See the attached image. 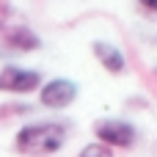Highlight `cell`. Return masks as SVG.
Listing matches in <instances>:
<instances>
[{
  "instance_id": "1",
  "label": "cell",
  "mask_w": 157,
  "mask_h": 157,
  "mask_svg": "<svg viewBox=\"0 0 157 157\" xmlns=\"http://www.w3.org/2000/svg\"><path fill=\"white\" fill-rule=\"evenodd\" d=\"M66 141V127L58 121H36V124H25L17 138L14 146L22 155H33V157H44V155H55Z\"/></svg>"
},
{
  "instance_id": "2",
  "label": "cell",
  "mask_w": 157,
  "mask_h": 157,
  "mask_svg": "<svg viewBox=\"0 0 157 157\" xmlns=\"http://www.w3.org/2000/svg\"><path fill=\"white\" fill-rule=\"evenodd\" d=\"M94 135H97V144L108 149H130L138 138L135 127L124 119H99L94 124Z\"/></svg>"
},
{
  "instance_id": "3",
  "label": "cell",
  "mask_w": 157,
  "mask_h": 157,
  "mask_svg": "<svg viewBox=\"0 0 157 157\" xmlns=\"http://www.w3.org/2000/svg\"><path fill=\"white\" fill-rule=\"evenodd\" d=\"M80 88L75 80H66V77H52L50 83H41L39 86V102L50 110H66L75 99H77Z\"/></svg>"
},
{
  "instance_id": "4",
  "label": "cell",
  "mask_w": 157,
  "mask_h": 157,
  "mask_svg": "<svg viewBox=\"0 0 157 157\" xmlns=\"http://www.w3.org/2000/svg\"><path fill=\"white\" fill-rule=\"evenodd\" d=\"M41 86V72L25 66H3L0 69V91L3 94H30Z\"/></svg>"
},
{
  "instance_id": "5",
  "label": "cell",
  "mask_w": 157,
  "mask_h": 157,
  "mask_svg": "<svg viewBox=\"0 0 157 157\" xmlns=\"http://www.w3.org/2000/svg\"><path fill=\"white\" fill-rule=\"evenodd\" d=\"M6 47L17 50V52H36L41 50V39L36 30L25 28V25H14V28H6Z\"/></svg>"
},
{
  "instance_id": "6",
  "label": "cell",
  "mask_w": 157,
  "mask_h": 157,
  "mask_svg": "<svg viewBox=\"0 0 157 157\" xmlns=\"http://www.w3.org/2000/svg\"><path fill=\"white\" fill-rule=\"evenodd\" d=\"M94 55H97V61L110 72V75H121V72H127V58H124V52L116 47V44H110V41H94Z\"/></svg>"
},
{
  "instance_id": "7",
  "label": "cell",
  "mask_w": 157,
  "mask_h": 157,
  "mask_svg": "<svg viewBox=\"0 0 157 157\" xmlns=\"http://www.w3.org/2000/svg\"><path fill=\"white\" fill-rule=\"evenodd\" d=\"M80 157H113V149H108L102 144H88L80 149Z\"/></svg>"
},
{
  "instance_id": "8",
  "label": "cell",
  "mask_w": 157,
  "mask_h": 157,
  "mask_svg": "<svg viewBox=\"0 0 157 157\" xmlns=\"http://www.w3.org/2000/svg\"><path fill=\"white\" fill-rule=\"evenodd\" d=\"M144 8H149V11H157V0H138Z\"/></svg>"
},
{
  "instance_id": "9",
  "label": "cell",
  "mask_w": 157,
  "mask_h": 157,
  "mask_svg": "<svg viewBox=\"0 0 157 157\" xmlns=\"http://www.w3.org/2000/svg\"><path fill=\"white\" fill-rule=\"evenodd\" d=\"M6 17H8V11L0 8V30H6Z\"/></svg>"
}]
</instances>
